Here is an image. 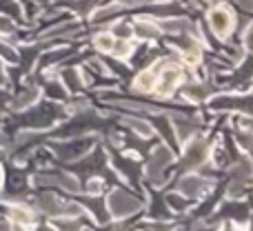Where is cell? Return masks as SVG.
Listing matches in <instances>:
<instances>
[{
	"instance_id": "15",
	"label": "cell",
	"mask_w": 253,
	"mask_h": 231,
	"mask_svg": "<svg viewBox=\"0 0 253 231\" xmlns=\"http://www.w3.org/2000/svg\"><path fill=\"white\" fill-rule=\"evenodd\" d=\"M231 176L236 180H245V183H247V180L253 176V162H251V158L249 156H242L238 162H233Z\"/></svg>"
},
{
	"instance_id": "17",
	"label": "cell",
	"mask_w": 253,
	"mask_h": 231,
	"mask_svg": "<svg viewBox=\"0 0 253 231\" xmlns=\"http://www.w3.org/2000/svg\"><path fill=\"white\" fill-rule=\"evenodd\" d=\"M158 27H160V31H167V34H184L189 29V22L184 18H167Z\"/></svg>"
},
{
	"instance_id": "37",
	"label": "cell",
	"mask_w": 253,
	"mask_h": 231,
	"mask_svg": "<svg viewBox=\"0 0 253 231\" xmlns=\"http://www.w3.org/2000/svg\"><path fill=\"white\" fill-rule=\"evenodd\" d=\"M13 231H27V227H18V229H13Z\"/></svg>"
},
{
	"instance_id": "10",
	"label": "cell",
	"mask_w": 253,
	"mask_h": 231,
	"mask_svg": "<svg viewBox=\"0 0 253 231\" xmlns=\"http://www.w3.org/2000/svg\"><path fill=\"white\" fill-rule=\"evenodd\" d=\"M173 131H175L178 142L184 144V142H189V140L196 136L198 127H196V122L193 120H187V118H182V116H173Z\"/></svg>"
},
{
	"instance_id": "27",
	"label": "cell",
	"mask_w": 253,
	"mask_h": 231,
	"mask_svg": "<svg viewBox=\"0 0 253 231\" xmlns=\"http://www.w3.org/2000/svg\"><path fill=\"white\" fill-rule=\"evenodd\" d=\"M131 36H133V29H131L126 22H123V25H118L114 29V38H120V40H129Z\"/></svg>"
},
{
	"instance_id": "7",
	"label": "cell",
	"mask_w": 253,
	"mask_h": 231,
	"mask_svg": "<svg viewBox=\"0 0 253 231\" xmlns=\"http://www.w3.org/2000/svg\"><path fill=\"white\" fill-rule=\"evenodd\" d=\"M53 153L62 160H76V158L84 156L91 147V140H69V142H53Z\"/></svg>"
},
{
	"instance_id": "29",
	"label": "cell",
	"mask_w": 253,
	"mask_h": 231,
	"mask_svg": "<svg viewBox=\"0 0 253 231\" xmlns=\"http://www.w3.org/2000/svg\"><path fill=\"white\" fill-rule=\"evenodd\" d=\"M144 231H171V223H158V220H153V223L144 225Z\"/></svg>"
},
{
	"instance_id": "14",
	"label": "cell",
	"mask_w": 253,
	"mask_h": 231,
	"mask_svg": "<svg viewBox=\"0 0 253 231\" xmlns=\"http://www.w3.org/2000/svg\"><path fill=\"white\" fill-rule=\"evenodd\" d=\"M209 93H211L209 85H205V83H191V85H187V87H184L182 96L187 98V100H191V102H202V100H207V98H209Z\"/></svg>"
},
{
	"instance_id": "28",
	"label": "cell",
	"mask_w": 253,
	"mask_h": 231,
	"mask_svg": "<svg viewBox=\"0 0 253 231\" xmlns=\"http://www.w3.org/2000/svg\"><path fill=\"white\" fill-rule=\"evenodd\" d=\"M102 178H91L87 183V189H84V191L89 193V196H100V191H102Z\"/></svg>"
},
{
	"instance_id": "34",
	"label": "cell",
	"mask_w": 253,
	"mask_h": 231,
	"mask_svg": "<svg viewBox=\"0 0 253 231\" xmlns=\"http://www.w3.org/2000/svg\"><path fill=\"white\" fill-rule=\"evenodd\" d=\"M36 231H56V227H53V225H38Z\"/></svg>"
},
{
	"instance_id": "33",
	"label": "cell",
	"mask_w": 253,
	"mask_h": 231,
	"mask_svg": "<svg viewBox=\"0 0 253 231\" xmlns=\"http://www.w3.org/2000/svg\"><path fill=\"white\" fill-rule=\"evenodd\" d=\"M0 231H13L11 220H9V218H0Z\"/></svg>"
},
{
	"instance_id": "38",
	"label": "cell",
	"mask_w": 253,
	"mask_h": 231,
	"mask_svg": "<svg viewBox=\"0 0 253 231\" xmlns=\"http://www.w3.org/2000/svg\"><path fill=\"white\" fill-rule=\"evenodd\" d=\"M0 83H2V71H0Z\"/></svg>"
},
{
	"instance_id": "16",
	"label": "cell",
	"mask_w": 253,
	"mask_h": 231,
	"mask_svg": "<svg viewBox=\"0 0 253 231\" xmlns=\"http://www.w3.org/2000/svg\"><path fill=\"white\" fill-rule=\"evenodd\" d=\"M123 125H125V127H129V129H131V131H135V134L144 136V138L153 136V127H151V122L140 120V118H123Z\"/></svg>"
},
{
	"instance_id": "31",
	"label": "cell",
	"mask_w": 253,
	"mask_h": 231,
	"mask_svg": "<svg viewBox=\"0 0 253 231\" xmlns=\"http://www.w3.org/2000/svg\"><path fill=\"white\" fill-rule=\"evenodd\" d=\"M0 51H2V56L7 58L9 62L16 60V51H13V49H9V47H4V45H0Z\"/></svg>"
},
{
	"instance_id": "24",
	"label": "cell",
	"mask_w": 253,
	"mask_h": 231,
	"mask_svg": "<svg viewBox=\"0 0 253 231\" xmlns=\"http://www.w3.org/2000/svg\"><path fill=\"white\" fill-rule=\"evenodd\" d=\"M62 83L67 85V89H69V92H78L80 89V78H78V71H74V69H69V71H65V74H62Z\"/></svg>"
},
{
	"instance_id": "32",
	"label": "cell",
	"mask_w": 253,
	"mask_h": 231,
	"mask_svg": "<svg viewBox=\"0 0 253 231\" xmlns=\"http://www.w3.org/2000/svg\"><path fill=\"white\" fill-rule=\"evenodd\" d=\"M245 47L253 53V27H251L249 31H247V36H245Z\"/></svg>"
},
{
	"instance_id": "21",
	"label": "cell",
	"mask_w": 253,
	"mask_h": 231,
	"mask_svg": "<svg viewBox=\"0 0 253 231\" xmlns=\"http://www.w3.org/2000/svg\"><path fill=\"white\" fill-rule=\"evenodd\" d=\"M58 187H62L65 191H69V193H78L80 191L78 178L71 176V174H58Z\"/></svg>"
},
{
	"instance_id": "4",
	"label": "cell",
	"mask_w": 253,
	"mask_h": 231,
	"mask_svg": "<svg viewBox=\"0 0 253 231\" xmlns=\"http://www.w3.org/2000/svg\"><path fill=\"white\" fill-rule=\"evenodd\" d=\"M180 78H182V69H180L178 65H167L165 62L160 69V76H156V89H153V92L160 98L171 96L175 85L180 83Z\"/></svg>"
},
{
	"instance_id": "8",
	"label": "cell",
	"mask_w": 253,
	"mask_h": 231,
	"mask_svg": "<svg viewBox=\"0 0 253 231\" xmlns=\"http://www.w3.org/2000/svg\"><path fill=\"white\" fill-rule=\"evenodd\" d=\"M65 202L67 200H60V198L53 196V193H40V196L36 198V207H38L44 216H51V218L65 216Z\"/></svg>"
},
{
	"instance_id": "9",
	"label": "cell",
	"mask_w": 253,
	"mask_h": 231,
	"mask_svg": "<svg viewBox=\"0 0 253 231\" xmlns=\"http://www.w3.org/2000/svg\"><path fill=\"white\" fill-rule=\"evenodd\" d=\"M7 218L11 220V223H16L18 227H31V225L36 223L34 211H31L29 207L20 205V202H11V205H9Z\"/></svg>"
},
{
	"instance_id": "12",
	"label": "cell",
	"mask_w": 253,
	"mask_h": 231,
	"mask_svg": "<svg viewBox=\"0 0 253 231\" xmlns=\"http://www.w3.org/2000/svg\"><path fill=\"white\" fill-rule=\"evenodd\" d=\"M131 29H133L135 38H140V40H156L158 36H160V27L149 20H138Z\"/></svg>"
},
{
	"instance_id": "23",
	"label": "cell",
	"mask_w": 253,
	"mask_h": 231,
	"mask_svg": "<svg viewBox=\"0 0 253 231\" xmlns=\"http://www.w3.org/2000/svg\"><path fill=\"white\" fill-rule=\"evenodd\" d=\"M131 51H133V47H131V43L129 40H118L116 38V45H114V49H111V53H114L116 58H126V56H131Z\"/></svg>"
},
{
	"instance_id": "3",
	"label": "cell",
	"mask_w": 253,
	"mask_h": 231,
	"mask_svg": "<svg viewBox=\"0 0 253 231\" xmlns=\"http://www.w3.org/2000/svg\"><path fill=\"white\" fill-rule=\"evenodd\" d=\"M209 153H211V144L209 140L205 138H196L193 136L189 142H184V153H182V165L187 169L191 167H202L207 160H209Z\"/></svg>"
},
{
	"instance_id": "2",
	"label": "cell",
	"mask_w": 253,
	"mask_h": 231,
	"mask_svg": "<svg viewBox=\"0 0 253 231\" xmlns=\"http://www.w3.org/2000/svg\"><path fill=\"white\" fill-rule=\"evenodd\" d=\"M171 160H173V153H171V149L167 147V144H160V147H156L151 151L147 176L151 178V183L156 185V187H160V185L165 183V169L171 165Z\"/></svg>"
},
{
	"instance_id": "5",
	"label": "cell",
	"mask_w": 253,
	"mask_h": 231,
	"mask_svg": "<svg viewBox=\"0 0 253 231\" xmlns=\"http://www.w3.org/2000/svg\"><path fill=\"white\" fill-rule=\"evenodd\" d=\"M211 189V180L200 174H187L178 180V191L187 198H200Z\"/></svg>"
},
{
	"instance_id": "11",
	"label": "cell",
	"mask_w": 253,
	"mask_h": 231,
	"mask_svg": "<svg viewBox=\"0 0 253 231\" xmlns=\"http://www.w3.org/2000/svg\"><path fill=\"white\" fill-rule=\"evenodd\" d=\"M84 207H87V211L91 214V218L96 220V223H100V225L109 223L111 214H109V209H107V200H100V198L93 196V200L84 202Z\"/></svg>"
},
{
	"instance_id": "20",
	"label": "cell",
	"mask_w": 253,
	"mask_h": 231,
	"mask_svg": "<svg viewBox=\"0 0 253 231\" xmlns=\"http://www.w3.org/2000/svg\"><path fill=\"white\" fill-rule=\"evenodd\" d=\"M165 200H167V207H169V209H173V211H178V214L187 211V207H189V198H187V196H182L180 191L167 193Z\"/></svg>"
},
{
	"instance_id": "30",
	"label": "cell",
	"mask_w": 253,
	"mask_h": 231,
	"mask_svg": "<svg viewBox=\"0 0 253 231\" xmlns=\"http://www.w3.org/2000/svg\"><path fill=\"white\" fill-rule=\"evenodd\" d=\"M11 31H13L11 20H9V18H4V16H0V34H11Z\"/></svg>"
},
{
	"instance_id": "13",
	"label": "cell",
	"mask_w": 253,
	"mask_h": 231,
	"mask_svg": "<svg viewBox=\"0 0 253 231\" xmlns=\"http://www.w3.org/2000/svg\"><path fill=\"white\" fill-rule=\"evenodd\" d=\"M133 87H135V92H140V93H151L153 89H156V71L153 69L140 71L133 80Z\"/></svg>"
},
{
	"instance_id": "1",
	"label": "cell",
	"mask_w": 253,
	"mask_h": 231,
	"mask_svg": "<svg viewBox=\"0 0 253 231\" xmlns=\"http://www.w3.org/2000/svg\"><path fill=\"white\" fill-rule=\"evenodd\" d=\"M107 209H109V214L114 216V218L123 220V218H129V216L138 214V211L142 209V200L135 198L133 193L125 191V189H114V191L109 193V198H107Z\"/></svg>"
},
{
	"instance_id": "36",
	"label": "cell",
	"mask_w": 253,
	"mask_h": 231,
	"mask_svg": "<svg viewBox=\"0 0 253 231\" xmlns=\"http://www.w3.org/2000/svg\"><path fill=\"white\" fill-rule=\"evenodd\" d=\"M2 183H4V174H2V167H0V189H2Z\"/></svg>"
},
{
	"instance_id": "35",
	"label": "cell",
	"mask_w": 253,
	"mask_h": 231,
	"mask_svg": "<svg viewBox=\"0 0 253 231\" xmlns=\"http://www.w3.org/2000/svg\"><path fill=\"white\" fill-rule=\"evenodd\" d=\"M238 2H240L242 7H247V9H251V7H253V0H238Z\"/></svg>"
},
{
	"instance_id": "19",
	"label": "cell",
	"mask_w": 253,
	"mask_h": 231,
	"mask_svg": "<svg viewBox=\"0 0 253 231\" xmlns=\"http://www.w3.org/2000/svg\"><path fill=\"white\" fill-rule=\"evenodd\" d=\"M51 225L56 227V231H80L83 229L80 218H71V216H58Z\"/></svg>"
},
{
	"instance_id": "18",
	"label": "cell",
	"mask_w": 253,
	"mask_h": 231,
	"mask_svg": "<svg viewBox=\"0 0 253 231\" xmlns=\"http://www.w3.org/2000/svg\"><path fill=\"white\" fill-rule=\"evenodd\" d=\"M36 100H38V89H27V92H22L20 96L11 102V107L18 109V111H22V109H27V107L34 105Z\"/></svg>"
},
{
	"instance_id": "26",
	"label": "cell",
	"mask_w": 253,
	"mask_h": 231,
	"mask_svg": "<svg viewBox=\"0 0 253 231\" xmlns=\"http://www.w3.org/2000/svg\"><path fill=\"white\" fill-rule=\"evenodd\" d=\"M120 11H123V7H120V4H111V7H107V9H102V11L93 13V20H107V18L116 16V13H120Z\"/></svg>"
},
{
	"instance_id": "25",
	"label": "cell",
	"mask_w": 253,
	"mask_h": 231,
	"mask_svg": "<svg viewBox=\"0 0 253 231\" xmlns=\"http://www.w3.org/2000/svg\"><path fill=\"white\" fill-rule=\"evenodd\" d=\"M245 189H247L245 180H236V178H233L231 185H229V189H227V196L229 198H240V196H245Z\"/></svg>"
},
{
	"instance_id": "39",
	"label": "cell",
	"mask_w": 253,
	"mask_h": 231,
	"mask_svg": "<svg viewBox=\"0 0 253 231\" xmlns=\"http://www.w3.org/2000/svg\"><path fill=\"white\" fill-rule=\"evenodd\" d=\"M80 231H91V229H84V227H83V229H80Z\"/></svg>"
},
{
	"instance_id": "6",
	"label": "cell",
	"mask_w": 253,
	"mask_h": 231,
	"mask_svg": "<svg viewBox=\"0 0 253 231\" xmlns=\"http://www.w3.org/2000/svg\"><path fill=\"white\" fill-rule=\"evenodd\" d=\"M209 25L218 38H227L233 29V16L227 7H213L209 11Z\"/></svg>"
},
{
	"instance_id": "22",
	"label": "cell",
	"mask_w": 253,
	"mask_h": 231,
	"mask_svg": "<svg viewBox=\"0 0 253 231\" xmlns=\"http://www.w3.org/2000/svg\"><path fill=\"white\" fill-rule=\"evenodd\" d=\"M93 45H96V49H100V51L111 53V49H114V45H116V38H114V34H98L96 38H93Z\"/></svg>"
}]
</instances>
